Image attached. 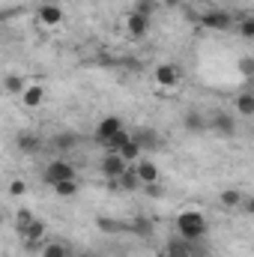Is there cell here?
I'll return each instance as SVG.
<instances>
[{
  "label": "cell",
  "instance_id": "4316f807",
  "mask_svg": "<svg viewBox=\"0 0 254 257\" xmlns=\"http://www.w3.org/2000/svg\"><path fill=\"white\" fill-rule=\"evenodd\" d=\"M239 72H242V78H248V81L254 78V60L251 57H242V60H239Z\"/></svg>",
  "mask_w": 254,
  "mask_h": 257
},
{
  "label": "cell",
  "instance_id": "7a4b0ae2",
  "mask_svg": "<svg viewBox=\"0 0 254 257\" xmlns=\"http://www.w3.org/2000/svg\"><path fill=\"white\" fill-rule=\"evenodd\" d=\"M42 180H45L48 186H54V183H63V180H78V174H75V168H72L69 162L54 159V162H48V165H45Z\"/></svg>",
  "mask_w": 254,
  "mask_h": 257
},
{
  "label": "cell",
  "instance_id": "30bf717a",
  "mask_svg": "<svg viewBox=\"0 0 254 257\" xmlns=\"http://www.w3.org/2000/svg\"><path fill=\"white\" fill-rule=\"evenodd\" d=\"M156 81L162 84V87H177L180 81H183V75H180V69L171 63H162L156 66Z\"/></svg>",
  "mask_w": 254,
  "mask_h": 257
},
{
  "label": "cell",
  "instance_id": "6da1fadb",
  "mask_svg": "<svg viewBox=\"0 0 254 257\" xmlns=\"http://www.w3.org/2000/svg\"><path fill=\"white\" fill-rule=\"evenodd\" d=\"M177 230H180V236H183V239H189V242L203 239V236H206V230H209L206 215H203V212H197V209H186V212H180V215H177Z\"/></svg>",
  "mask_w": 254,
  "mask_h": 257
},
{
  "label": "cell",
  "instance_id": "ac0fdd59",
  "mask_svg": "<svg viewBox=\"0 0 254 257\" xmlns=\"http://www.w3.org/2000/svg\"><path fill=\"white\" fill-rule=\"evenodd\" d=\"M186 128H189L191 135L206 132V117H200V114H186Z\"/></svg>",
  "mask_w": 254,
  "mask_h": 257
},
{
  "label": "cell",
  "instance_id": "603a6c76",
  "mask_svg": "<svg viewBox=\"0 0 254 257\" xmlns=\"http://www.w3.org/2000/svg\"><path fill=\"white\" fill-rule=\"evenodd\" d=\"M42 257H72V254H69V248L60 245V242H48V245L42 248Z\"/></svg>",
  "mask_w": 254,
  "mask_h": 257
},
{
  "label": "cell",
  "instance_id": "d4e9b609",
  "mask_svg": "<svg viewBox=\"0 0 254 257\" xmlns=\"http://www.w3.org/2000/svg\"><path fill=\"white\" fill-rule=\"evenodd\" d=\"M75 144H78L75 135H57V138H54V147H57V150H72Z\"/></svg>",
  "mask_w": 254,
  "mask_h": 257
},
{
  "label": "cell",
  "instance_id": "836d02e7",
  "mask_svg": "<svg viewBox=\"0 0 254 257\" xmlns=\"http://www.w3.org/2000/svg\"><path fill=\"white\" fill-rule=\"evenodd\" d=\"M81 257H93V254H81Z\"/></svg>",
  "mask_w": 254,
  "mask_h": 257
},
{
  "label": "cell",
  "instance_id": "9a60e30c",
  "mask_svg": "<svg viewBox=\"0 0 254 257\" xmlns=\"http://www.w3.org/2000/svg\"><path fill=\"white\" fill-rule=\"evenodd\" d=\"M126 141H129V128H120V132H117V135H111V138H108V141H105L102 147H105L108 153H120Z\"/></svg>",
  "mask_w": 254,
  "mask_h": 257
},
{
  "label": "cell",
  "instance_id": "277c9868",
  "mask_svg": "<svg viewBox=\"0 0 254 257\" xmlns=\"http://www.w3.org/2000/svg\"><path fill=\"white\" fill-rule=\"evenodd\" d=\"M132 168H135V177H138V183L141 186H147V183H159V165L156 162H150V159H138V162H132Z\"/></svg>",
  "mask_w": 254,
  "mask_h": 257
},
{
  "label": "cell",
  "instance_id": "f1b7e54d",
  "mask_svg": "<svg viewBox=\"0 0 254 257\" xmlns=\"http://www.w3.org/2000/svg\"><path fill=\"white\" fill-rule=\"evenodd\" d=\"M24 192H27L24 180H12V183H9V194H12V197H21Z\"/></svg>",
  "mask_w": 254,
  "mask_h": 257
},
{
  "label": "cell",
  "instance_id": "8fae6325",
  "mask_svg": "<svg viewBox=\"0 0 254 257\" xmlns=\"http://www.w3.org/2000/svg\"><path fill=\"white\" fill-rule=\"evenodd\" d=\"M39 21L45 27H57V24H63V9L57 3H42L39 6Z\"/></svg>",
  "mask_w": 254,
  "mask_h": 257
},
{
  "label": "cell",
  "instance_id": "5b68a950",
  "mask_svg": "<svg viewBox=\"0 0 254 257\" xmlns=\"http://www.w3.org/2000/svg\"><path fill=\"white\" fill-rule=\"evenodd\" d=\"M200 24L209 27V30H230L233 18H230V12H224V9H212V12H203Z\"/></svg>",
  "mask_w": 254,
  "mask_h": 257
},
{
  "label": "cell",
  "instance_id": "cb8c5ba5",
  "mask_svg": "<svg viewBox=\"0 0 254 257\" xmlns=\"http://www.w3.org/2000/svg\"><path fill=\"white\" fill-rule=\"evenodd\" d=\"M30 221H33V212H30V209H18V212H15V227H18V233H24Z\"/></svg>",
  "mask_w": 254,
  "mask_h": 257
},
{
  "label": "cell",
  "instance_id": "4dcf8cb0",
  "mask_svg": "<svg viewBox=\"0 0 254 257\" xmlns=\"http://www.w3.org/2000/svg\"><path fill=\"white\" fill-rule=\"evenodd\" d=\"M165 3H168V6H177V3H180V0H165Z\"/></svg>",
  "mask_w": 254,
  "mask_h": 257
},
{
  "label": "cell",
  "instance_id": "7402d4cb",
  "mask_svg": "<svg viewBox=\"0 0 254 257\" xmlns=\"http://www.w3.org/2000/svg\"><path fill=\"white\" fill-rule=\"evenodd\" d=\"M3 87H6V93H24V87H27V84H24V78H21V75H9V78L3 81Z\"/></svg>",
  "mask_w": 254,
  "mask_h": 257
},
{
  "label": "cell",
  "instance_id": "3957f363",
  "mask_svg": "<svg viewBox=\"0 0 254 257\" xmlns=\"http://www.w3.org/2000/svg\"><path fill=\"white\" fill-rule=\"evenodd\" d=\"M138 147H141V153H153V150H159L162 147V138H159V132L150 126H138L132 135H129Z\"/></svg>",
  "mask_w": 254,
  "mask_h": 257
},
{
  "label": "cell",
  "instance_id": "f546056e",
  "mask_svg": "<svg viewBox=\"0 0 254 257\" xmlns=\"http://www.w3.org/2000/svg\"><path fill=\"white\" fill-rule=\"evenodd\" d=\"M132 227H135V230H141V233H150V221H147V218H138V221H132Z\"/></svg>",
  "mask_w": 254,
  "mask_h": 257
},
{
  "label": "cell",
  "instance_id": "5bb4252c",
  "mask_svg": "<svg viewBox=\"0 0 254 257\" xmlns=\"http://www.w3.org/2000/svg\"><path fill=\"white\" fill-rule=\"evenodd\" d=\"M168 257H191V242L183 239V236L171 239V242H168Z\"/></svg>",
  "mask_w": 254,
  "mask_h": 257
},
{
  "label": "cell",
  "instance_id": "52a82bcc",
  "mask_svg": "<svg viewBox=\"0 0 254 257\" xmlns=\"http://www.w3.org/2000/svg\"><path fill=\"white\" fill-rule=\"evenodd\" d=\"M206 128H212V132L230 138V135H236V120H233L230 114H212V117L206 120Z\"/></svg>",
  "mask_w": 254,
  "mask_h": 257
},
{
  "label": "cell",
  "instance_id": "d6986e66",
  "mask_svg": "<svg viewBox=\"0 0 254 257\" xmlns=\"http://www.w3.org/2000/svg\"><path fill=\"white\" fill-rule=\"evenodd\" d=\"M51 189L60 194V197H75V194H78V180H63V183H54Z\"/></svg>",
  "mask_w": 254,
  "mask_h": 257
},
{
  "label": "cell",
  "instance_id": "7c38bea8",
  "mask_svg": "<svg viewBox=\"0 0 254 257\" xmlns=\"http://www.w3.org/2000/svg\"><path fill=\"white\" fill-rule=\"evenodd\" d=\"M120 128H126L120 117H105V120H102V123L96 126V141H99V144H105V141H108L111 135H117Z\"/></svg>",
  "mask_w": 254,
  "mask_h": 257
},
{
  "label": "cell",
  "instance_id": "9c48e42d",
  "mask_svg": "<svg viewBox=\"0 0 254 257\" xmlns=\"http://www.w3.org/2000/svg\"><path fill=\"white\" fill-rule=\"evenodd\" d=\"M126 27H129V36H135V39H141V36H147V30H150V15H141V12H129L126 18Z\"/></svg>",
  "mask_w": 254,
  "mask_h": 257
},
{
  "label": "cell",
  "instance_id": "484cf974",
  "mask_svg": "<svg viewBox=\"0 0 254 257\" xmlns=\"http://www.w3.org/2000/svg\"><path fill=\"white\" fill-rule=\"evenodd\" d=\"M239 36L242 39H254V18H242L239 21Z\"/></svg>",
  "mask_w": 254,
  "mask_h": 257
},
{
  "label": "cell",
  "instance_id": "2e32d148",
  "mask_svg": "<svg viewBox=\"0 0 254 257\" xmlns=\"http://www.w3.org/2000/svg\"><path fill=\"white\" fill-rule=\"evenodd\" d=\"M236 111H239L242 117H251L254 114V96L251 93H239V96H236Z\"/></svg>",
  "mask_w": 254,
  "mask_h": 257
},
{
  "label": "cell",
  "instance_id": "d6a6232c",
  "mask_svg": "<svg viewBox=\"0 0 254 257\" xmlns=\"http://www.w3.org/2000/svg\"><path fill=\"white\" fill-rule=\"evenodd\" d=\"M0 224H3V212H0Z\"/></svg>",
  "mask_w": 254,
  "mask_h": 257
},
{
  "label": "cell",
  "instance_id": "1f68e13d",
  "mask_svg": "<svg viewBox=\"0 0 254 257\" xmlns=\"http://www.w3.org/2000/svg\"><path fill=\"white\" fill-rule=\"evenodd\" d=\"M135 3H138V6H141V3H153V0H135Z\"/></svg>",
  "mask_w": 254,
  "mask_h": 257
},
{
  "label": "cell",
  "instance_id": "83f0119b",
  "mask_svg": "<svg viewBox=\"0 0 254 257\" xmlns=\"http://www.w3.org/2000/svg\"><path fill=\"white\" fill-rule=\"evenodd\" d=\"M99 227H102L105 233H117V230H123V224H120V221H111V218H99Z\"/></svg>",
  "mask_w": 254,
  "mask_h": 257
},
{
  "label": "cell",
  "instance_id": "ba28073f",
  "mask_svg": "<svg viewBox=\"0 0 254 257\" xmlns=\"http://www.w3.org/2000/svg\"><path fill=\"white\" fill-rule=\"evenodd\" d=\"M15 147H18V153H24V156H36V153L42 150V138L33 135V132H21V135L15 138Z\"/></svg>",
  "mask_w": 254,
  "mask_h": 257
},
{
  "label": "cell",
  "instance_id": "44dd1931",
  "mask_svg": "<svg viewBox=\"0 0 254 257\" xmlns=\"http://www.w3.org/2000/svg\"><path fill=\"white\" fill-rule=\"evenodd\" d=\"M221 206H227V209H233V206H239V200H242V192H236V189H227V192H221Z\"/></svg>",
  "mask_w": 254,
  "mask_h": 257
},
{
  "label": "cell",
  "instance_id": "8992f818",
  "mask_svg": "<svg viewBox=\"0 0 254 257\" xmlns=\"http://www.w3.org/2000/svg\"><path fill=\"white\" fill-rule=\"evenodd\" d=\"M126 168H129V162H123L120 153H105V159H102V174H105L108 180H117Z\"/></svg>",
  "mask_w": 254,
  "mask_h": 257
},
{
  "label": "cell",
  "instance_id": "4fadbf2b",
  "mask_svg": "<svg viewBox=\"0 0 254 257\" xmlns=\"http://www.w3.org/2000/svg\"><path fill=\"white\" fill-rule=\"evenodd\" d=\"M21 99H24V108H39L42 99H45V90H42L39 84H30V87H24Z\"/></svg>",
  "mask_w": 254,
  "mask_h": 257
},
{
  "label": "cell",
  "instance_id": "e0dca14e",
  "mask_svg": "<svg viewBox=\"0 0 254 257\" xmlns=\"http://www.w3.org/2000/svg\"><path fill=\"white\" fill-rule=\"evenodd\" d=\"M117 183H120L126 192H135V189L141 186V183H138V177H135V168H132V165H129V168L123 171V174H120V177H117Z\"/></svg>",
  "mask_w": 254,
  "mask_h": 257
},
{
  "label": "cell",
  "instance_id": "ffe728a7",
  "mask_svg": "<svg viewBox=\"0 0 254 257\" xmlns=\"http://www.w3.org/2000/svg\"><path fill=\"white\" fill-rule=\"evenodd\" d=\"M120 156H123V162H129V165H132V162H138V159H141V147L129 138L126 144H123V150H120Z\"/></svg>",
  "mask_w": 254,
  "mask_h": 257
}]
</instances>
